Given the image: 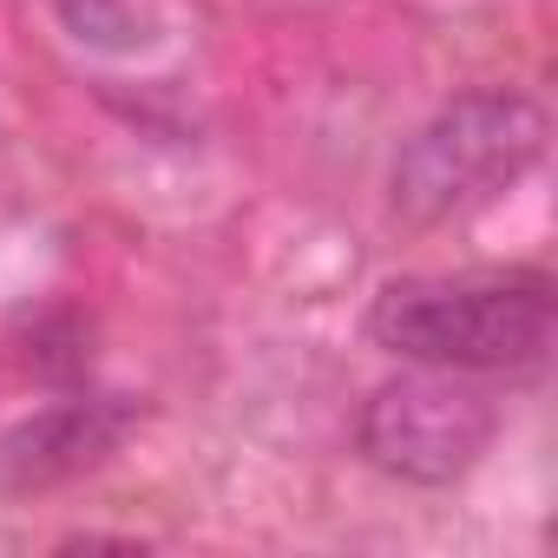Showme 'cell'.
<instances>
[{"label":"cell","mask_w":558,"mask_h":558,"mask_svg":"<svg viewBox=\"0 0 558 558\" xmlns=\"http://www.w3.org/2000/svg\"><path fill=\"white\" fill-rule=\"evenodd\" d=\"M551 329H558V290L545 269L401 276L368 303L375 349L453 375L532 368L551 349Z\"/></svg>","instance_id":"obj_1"},{"label":"cell","mask_w":558,"mask_h":558,"mask_svg":"<svg viewBox=\"0 0 558 558\" xmlns=\"http://www.w3.org/2000/svg\"><path fill=\"white\" fill-rule=\"evenodd\" d=\"M53 14L73 27V40L106 53H132L151 40V0H53Z\"/></svg>","instance_id":"obj_5"},{"label":"cell","mask_w":558,"mask_h":558,"mask_svg":"<svg viewBox=\"0 0 558 558\" xmlns=\"http://www.w3.org/2000/svg\"><path fill=\"white\" fill-rule=\"evenodd\" d=\"M545 138H551V119H545L538 99H525L512 86L460 93L453 106H440L395 151L388 204L414 230L473 217L480 204H493L499 191H512L545 158Z\"/></svg>","instance_id":"obj_2"},{"label":"cell","mask_w":558,"mask_h":558,"mask_svg":"<svg viewBox=\"0 0 558 558\" xmlns=\"http://www.w3.org/2000/svg\"><path fill=\"white\" fill-rule=\"evenodd\" d=\"M499 434V408L486 388H473L453 368L395 375L362 401L355 447L368 466L408 486H453L466 480Z\"/></svg>","instance_id":"obj_3"},{"label":"cell","mask_w":558,"mask_h":558,"mask_svg":"<svg viewBox=\"0 0 558 558\" xmlns=\"http://www.w3.org/2000/svg\"><path fill=\"white\" fill-rule=\"evenodd\" d=\"M125 434H132V408L125 401H60V408H40L34 421H21L8 440H0V486H8V493L66 486L80 473H93Z\"/></svg>","instance_id":"obj_4"}]
</instances>
